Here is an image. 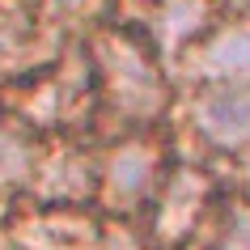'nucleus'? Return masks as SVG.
<instances>
[{
	"instance_id": "obj_12",
	"label": "nucleus",
	"mask_w": 250,
	"mask_h": 250,
	"mask_svg": "<svg viewBox=\"0 0 250 250\" xmlns=\"http://www.w3.org/2000/svg\"><path fill=\"white\" fill-rule=\"evenodd\" d=\"M208 229V250H250V187L225 191Z\"/></svg>"
},
{
	"instance_id": "obj_6",
	"label": "nucleus",
	"mask_w": 250,
	"mask_h": 250,
	"mask_svg": "<svg viewBox=\"0 0 250 250\" xmlns=\"http://www.w3.org/2000/svg\"><path fill=\"white\" fill-rule=\"evenodd\" d=\"M174 77L191 89H250V21L221 17L174 64Z\"/></svg>"
},
{
	"instance_id": "obj_7",
	"label": "nucleus",
	"mask_w": 250,
	"mask_h": 250,
	"mask_svg": "<svg viewBox=\"0 0 250 250\" xmlns=\"http://www.w3.org/2000/svg\"><path fill=\"white\" fill-rule=\"evenodd\" d=\"M98 208H60V204H21L13 208L4 233L13 250H98L102 242Z\"/></svg>"
},
{
	"instance_id": "obj_9",
	"label": "nucleus",
	"mask_w": 250,
	"mask_h": 250,
	"mask_svg": "<svg viewBox=\"0 0 250 250\" xmlns=\"http://www.w3.org/2000/svg\"><path fill=\"white\" fill-rule=\"evenodd\" d=\"M68 42H72L68 30H55L13 4H0V81L4 85H17L55 64L68 51Z\"/></svg>"
},
{
	"instance_id": "obj_2",
	"label": "nucleus",
	"mask_w": 250,
	"mask_h": 250,
	"mask_svg": "<svg viewBox=\"0 0 250 250\" xmlns=\"http://www.w3.org/2000/svg\"><path fill=\"white\" fill-rule=\"evenodd\" d=\"M4 115L17 119L30 136L39 140H64V136H85L98 123V93H93V72L85 42L72 39L68 51L47 64L42 72L4 85L0 93Z\"/></svg>"
},
{
	"instance_id": "obj_13",
	"label": "nucleus",
	"mask_w": 250,
	"mask_h": 250,
	"mask_svg": "<svg viewBox=\"0 0 250 250\" xmlns=\"http://www.w3.org/2000/svg\"><path fill=\"white\" fill-rule=\"evenodd\" d=\"M9 4L55 30H68V34H72V26L89 30L93 21H102V9H106V0H9Z\"/></svg>"
},
{
	"instance_id": "obj_1",
	"label": "nucleus",
	"mask_w": 250,
	"mask_h": 250,
	"mask_svg": "<svg viewBox=\"0 0 250 250\" xmlns=\"http://www.w3.org/2000/svg\"><path fill=\"white\" fill-rule=\"evenodd\" d=\"M98 93V123H110L115 136L153 132L174 110V72L145 39L136 21L102 17L81 30Z\"/></svg>"
},
{
	"instance_id": "obj_11",
	"label": "nucleus",
	"mask_w": 250,
	"mask_h": 250,
	"mask_svg": "<svg viewBox=\"0 0 250 250\" xmlns=\"http://www.w3.org/2000/svg\"><path fill=\"white\" fill-rule=\"evenodd\" d=\"M42 140L30 136L17 119L4 115L0 106V191H30L34 166H39Z\"/></svg>"
},
{
	"instance_id": "obj_10",
	"label": "nucleus",
	"mask_w": 250,
	"mask_h": 250,
	"mask_svg": "<svg viewBox=\"0 0 250 250\" xmlns=\"http://www.w3.org/2000/svg\"><path fill=\"white\" fill-rule=\"evenodd\" d=\"M216 21H221L216 0H148L136 26L145 30V39L157 47V55L174 72V64H178Z\"/></svg>"
},
{
	"instance_id": "obj_14",
	"label": "nucleus",
	"mask_w": 250,
	"mask_h": 250,
	"mask_svg": "<svg viewBox=\"0 0 250 250\" xmlns=\"http://www.w3.org/2000/svg\"><path fill=\"white\" fill-rule=\"evenodd\" d=\"M98 250H157V246H153V237H148V229L140 221H115V216H106Z\"/></svg>"
},
{
	"instance_id": "obj_5",
	"label": "nucleus",
	"mask_w": 250,
	"mask_h": 250,
	"mask_svg": "<svg viewBox=\"0 0 250 250\" xmlns=\"http://www.w3.org/2000/svg\"><path fill=\"white\" fill-rule=\"evenodd\" d=\"M34 204H60V208H93L98 204V148L81 136L42 140L39 166L26 191Z\"/></svg>"
},
{
	"instance_id": "obj_16",
	"label": "nucleus",
	"mask_w": 250,
	"mask_h": 250,
	"mask_svg": "<svg viewBox=\"0 0 250 250\" xmlns=\"http://www.w3.org/2000/svg\"><path fill=\"white\" fill-rule=\"evenodd\" d=\"M178 250H208V246H178Z\"/></svg>"
},
{
	"instance_id": "obj_4",
	"label": "nucleus",
	"mask_w": 250,
	"mask_h": 250,
	"mask_svg": "<svg viewBox=\"0 0 250 250\" xmlns=\"http://www.w3.org/2000/svg\"><path fill=\"white\" fill-rule=\"evenodd\" d=\"M225 187L216 178L212 166L204 161H174V170L166 174L157 199L148 204L145 212V229L153 237L157 250H178V246H191L195 233L212 221V212L221 204Z\"/></svg>"
},
{
	"instance_id": "obj_8",
	"label": "nucleus",
	"mask_w": 250,
	"mask_h": 250,
	"mask_svg": "<svg viewBox=\"0 0 250 250\" xmlns=\"http://www.w3.org/2000/svg\"><path fill=\"white\" fill-rule=\"evenodd\" d=\"M187 127L212 157H250V89H191Z\"/></svg>"
},
{
	"instance_id": "obj_3",
	"label": "nucleus",
	"mask_w": 250,
	"mask_h": 250,
	"mask_svg": "<svg viewBox=\"0 0 250 250\" xmlns=\"http://www.w3.org/2000/svg\"><path fill=\"white\" fill-rule=\"evenodd\" d=\"M174 153L161 127L153 132H123L98 145V204L93 208L115 221L145 216L157 199L166 174L174 170Z\"/></svg>"
},
{
	"instance_id": "obj_15",
	"label": "nucleus",
	"mask_w": 250,
	"mask_h": 250,
	"mask_svg": "<svg viewBox=\"0 0 250 250\" xmlns=\"http://www.w3.org/2000/svg\"><path fill=\"white\" fill-rule=\"evenodd\" d=\"M221 17H237V21H250V0H216Z\"/></svg>"
}]
</instances>
